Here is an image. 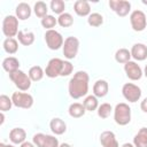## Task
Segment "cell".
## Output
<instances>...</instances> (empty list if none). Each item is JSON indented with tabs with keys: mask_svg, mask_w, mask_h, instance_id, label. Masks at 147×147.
<instances>
[{
	"mask_svg": "<svg viewBox=\"0 0 147 147\" xmlns=\"http://www.w3.org/2000/svg\"><path fill=\"white\" fill-rule=\"evenodd\" d=\"M90 76L86 71H77L74 74L68 84V92L72 99H80L86 96L88 92Z\"/></svg>",
	"mask_w": 147,
	"mask_h": 147,
	"instance_id": "1",
	"label": "cell"
},
{
	"mask_svg": "<svg viewBox=\"0 0 147 147\" xmlns=\"http://www.w3.org/2000/svg\"><path fill=\"white\" fill-rule=\"evenodd\" d=\"M114 121L119 126H125L131 122V108L125 102H119L114 108Z\"/></svg>",
	"mask_w": 147,
	"mask_h": 147,
	"instance_id": "2",
	"label": "cell"
},
{
	"mask_svg": "<svg viewBox=\"0 0 147 147\" xmlns=\"http://www.w3.org/2000/svg\"><path fill=\"white\" fill-rule=\"evenodd\" d=\"M9 79L22 92L28 91L31 87V84H32V80L30 79L29 75L25 74L24 71L20 70V69L16 70V71H14V72H11V74H9Z\"/></svg>",
	"mask_w": 147,
	"mask_h": 147,
	"instance_id": "3",
	"label": "cell"
},
{
	"mask_svg": "<svg viewBox=\"0 0 147 147\" xmlns=\"http://www.w3.org/2000/svg\"><path fill=\"white\" fill-rule=\"evenodd\" d=\"M18 32V18L15 15H7L2 21V33L7 38H14Z\"/></svg>",
	"mask_w": 147,
	"mask_h": 147,
	"instance_id": "4",
	"label": "cell"
},
{
	"mask_svg": "<svg viewBox=\"0 0 147 147\" xmlns=\"http://www.w3.org/2000/svg\"><path fill=\"white\" fill-rule=\"evenodd\" d=\"M45 41H46V45L49 49L52 51H57L60 49L61 47H63V44H64V39L62 37V34L56 31V30H47L45 32Z\"/></svg>",
	"mask_w": 147,
	"mask_h": 147,
	"instance_id": "5",
	"label": "cell"
},
{
	"mask_svg": "<svg viewBox=\"0 0 147 147\" xmlns=\"http://www.w3.org/2000/svg\"><path fill=\"white\" fill-rule=\"evenodd\" d=\"M78 49H79V40H78V38L74 37V36H70V37H67L64 39L62 52H63V55H64V57L67 60L75 59L77 56Z\"/></svg>",
	"mask_w": 147,
	"mask_h": 147,
	"instance_id": "6",
	"label": "cell"
},
{
	"mask_svg": "<svg viewBox=\"0 0 147 147\" xmlns=\"http://www.w3.org/2000/svg\"><path fill=\"white\" fill-rule=\"evenodd\" d=\"M122 94L126 101L134 103L140 100L142 92L138 85H136L133 83H125L122 87Z\"/></svg>",
	"mask_w": 147,
	"mask_h": 147,
	"instance_id": "7",
	"label": "cell"
},
{
	"mask_svg": "<svg viewBox=\"0 0 147 147\" xmlns=\"http://www.w3.org/2000/svg\"><path fill=\"white\" fill-rule=\"evenodd\" d=\"M13 105L17 108L29 109L33 106V96L25 92H14L11 94Z\"/></svg>",
	"mask_w": 147,
	"mask_h": 147,
	"instance_id": "8",
	"label": "cell"
},
{
	"mask_svg": "<svg viewBox=\"0 0 147 147\" xmlns=\"http://www.w3.org/2000/svg\"><path fill=\"white\" fill-rule=\"evenodd\" d=\"M130 23H131V28L134 31L141 32L147 26V17L142 10L136 9L130 14Z\"/></svg>",
	"mask_w": 147,
	"mask_h": 147,
	"instance_id": "9",
	"label": "cell"
},
{
	"mask_svg": "<svg viewBox=\"0 0 147 147\" xmlns=\"http://www.w3.org/2000/svg\"><path fill=\"white\" fill-rule=\"evenodd\" d=\"M32 142L36 147H59V140L55 136L45 134V133H36L32 137Z\"/></svg>",
	"mask_w": 147,
	"mask_h": 147,
	"instance_id": "10",
	"label": "cell"
},
{
	"mask_svg": "<svg viewBox=\"0 0 147 147\" xmlns=\"http://www.w3.org/2000/svg\"><path fill=\"white\" fill-rule=\"evenodd\" d=\"M109 7L119 17H124L131 11V3L126 0H109Z\"/></svg>",
	"mask_w": 147,
	"mask_h": 147,
	"instance_id": "11",
	"label": "cell"
},
{
	"mask_svg": "<svg viewBox=\"0 0 147 147\" xmlns=\"http://www.w3.org/2000/svg\"><path fill=\"white\" fill-rule=\"evenodd\" d=\"M62 67H63V60H61L59 57H53L48 61V63L46 65L45 75L48 78H56V77L61 76Z\"/></svg>",
	"mask_w": 147,
	"mask_h": 147,
	"instance_id": "12",
	"label": "cell"
},
{
	"mask_svg": "<svg viewBox=\"0 0 147 147\" xmlns=\"http://www.w3.org/2000/svg\"><path fill=\"white\" fill-rule=\"evenodd\" d=\"M124 71L126 74V77L131 80H139L144 76V71L140 68V65L134 61H129L124 64Z\"/></svg>",
	"mask_w": 147,
	"mask_h": 147,
	"instance_id": "13",
	"label": "cell"
},
{
	"mask_svg": "<svg viewBox=\"0 0 147 147\" xmlns=\"http://www.w3.org/2000/svg\"><path fill=\"white\" fill-rule=\"evenodd\" d=\"M131 56L136 61H145L147 59V46L141 42H137L131 48Z\"/></svg>",
	"mask_w": 147,
	"mask_h": 147,
	"instance_id": "14",
	"label": "cell"
},
{
	"mask_svg": "<svg viewBox=\"0 0 147 147\" xmlns=\"http://www.w3.org/2000/svg\"><path fill=\"white\" fill-rule=\"evenodd\" d=\"M100 142L102 147H119L116 136L113 131H103L100 134Z\"/></svg>",
	"mask_w": 147,
	"mask_h": 147,
	"instance_id": "15",
	"label": "cell"
},
{
	"mask_svg": "<svg viewBox=\"0 0 147 147\" xmlns=\"http://www.w3.org/2000/svg\"><path fill=\"white\" fill-rule=\"evenodd\" d=\"M26 139V132L22 127H14L9 132V140L13 145H22Z\"/></svg>",
	"mask_w": 147,
	"mask_h": 147,
	"instance_id": "16",
	"label": "cell"
},
{
	"mask_svg": "<svg viewBox=\"0 0 147 147\" xmlns=\"http://www.w3.org/2000/svg\"><path fill=\"white\" fill-rule=\"evenodd\" d=\"M31 14H32V9H31V7H30L29 3H26V2H20L16 6L15 16L18 18V21H25V20L30 18Z\"/></svg>",
	"mask_w": 147,
	"mask_h": 147,
	"instance_id": "17",
	"label": "cell"
},
{
	"mask_svg": "<svg viewBox=\"0 0 147 147\" xmlns=\"http://www.w3.org/2000/svg\"><path fill=\"white\" fill-rule=\"evenodd\" d=\"M109 85L108 82L105 79H98L93 85V95L96 98H103L108 94Z\"/></svg>",
	"mask_w": 147,
	"mask_h": 147,
	"instance_id": "18",
	"label": "cell"
},
{
	"mask_svg": "<svg viewBox=\"0 0 147 147\" xmlns=\"http://www.w3.org/2000/svg\"><path fill=\"white\" fill-rule=\"evenodd\" d=\"M49 129L55 136H61L67 131V124L63 119L59 117H54L49 122Z\"/></svg>",
	"mask_w": 147,
	"mask_h": 147,
	"instance_id": "19",
	"label": "cell"
},
{
	"mask_svg": "<svg viewBox=\"0 0 147 147\" xmlns=\"http://www.w3.org/2000/svg\"><path fill=\"white\" fill-rule=\"evenodd\" d=\"M74 10L80 17H88L91 14V6L86 0H77L74 3Z\"/></svg>",
	"mask_w": 147,
	"mask_h": 147,
	"instance_id": "20",
	"label": "cell"
},
{
	"mask_svg": "<svg viewBox=\"0 0 147 147\" xmlns=\"http://www.w3.org/2000/svg\"><path fill=\"white\" fill-rule=\"evenodd\" d=\"M2 68L8 74H11L20 69V61L15 56H8L2 61Z\"/></svg>",
	"mask_w": 147,
	"mask_h": 147,
	"instance_id": "21",
	"label": "cell"
},
{
	"mask_svg": "<svg viewBox=\"0 0 147 147\" xmlns=\"http://www.w3.org/2000/svg\"><path fill=\"white\" fill-rule=\"evenodd\" d=\"M134 147H147V127H141L133 137Z\"/></svg>",
	"mask_w": 147,
	"mask_h": 147,
	"instance_id": "22",
	"label": "cell"
},
{
	"mask_svg": "<svg viewBox=\"0 0 147 147\" xmlns=\"http://www.w3.org/2000/svg\"><path fill=\"white\" fill-rule=\"evenodd\" d=\"M17 40L23 46H30L34 42V33L32 31H22L20 30L17 34Z\"/></svg>",
	"mask_w": 147,
	"mask_h": 147,
	"instance_id": "23",
	"label": "cell"
},
{
	"mask_svg": "<svg viewBox=\"0 0 147 147\" xmlns=\"http://www.w3.org/2000/svg\"><path fill=\"white\" fill-rule=\"evenodd\" d=\"M68 113L71 117L74 118H79L82 116L85 115L86 113V109L84 107L83 103H79V102H74L69 106V109H68Z\"/></svg>",
	"mask_w": 147,
	"mask_h": 147,
	"instance_id": "24",
	"label": "cell"
},
{
	"mask_svg": "<svg viewBox=\"0 0 147 147\" xmlns=\"http://www.w3.org/2000/svg\"><path fill=\"white\" fill-rule=\"evenodd\" d=\"M2 47H3L6 53L13 55V54H15L18 51V41L15 38H6L3 40Z\"/></svg>",
	"mask_w": 147,
	"mask_h": 147,
	"instance_id": "25",
	"label": "cell"
},
{
	"mask_svg": "<svg viewBox=\"0 0 147 147\" xmlns=\"http://www.w3.org/2000/svg\"><path fill=\"white\" fill-rule=\"evenodd\" d=\"M131 57H132V56H131V52H130L127 48H119V49H117L116 53H115V60H116L117 63H123V64H125L126 62L131 61V60H130Z\"/></svg>",
	"mask_w": 147,
	"mask_h": 147,
	"instance_id": "26",
	"label": "cell"
},
{
	"mask_svg": "<svg viewBox=\"0 0 147 147\" xmlns=\"http://www.w3.org/2000/svg\"><path fill=\"white\" fill-rule=\"evenodd\" d=\"M28 75L32 82H39L42 79V77L45 75V70L40 65H33L29 69Z\"/></svg>",
	"mask_w": 147,
	"mask_h": 147,
	"instance_id": "27",
	"label": "cell"
},
{
	"mask_svg": "<svg viewBox=\"0 0 147 147\" xmlns=\"http://www.w3.org/2000/svg\"><path fill=\"white\" fill-rule=\"evenodd\" d=\"M83 105H84L86 111H94L99 107V101L95 95H86L83 101Z\"/></svg>",
	"mask_w": 147,
	"mask_h": 147,
	"instance_id": "28",
	"label": "cell"
},
{
	"mask_svg": "<svg viewBox=\"0 0 147 147\" xmlns=\"http://www.w3.org/2000/svg\"><path fill=\"white\" fill-rule=\"evenodd\" d=\"M113 111H114V108H113L111 105L108 103V102H103V103L99 105V107H98V109H96L98 116H99L100 118H102V119L108 118Z\"/></svg>",
	"mask_w": 147,
	"mask_h": 147,
	"instance_id": "29",
	"label": "cell"
},
{
	"mask_svg": "<svg viewBox=\"0 0 147 147\" xmlns=\"http://www.w3.org/2000/svg\"><path fill=\"white\" fill-rule=\"evenodd\" d=\"M33 11L36 14L37 17L39 18H44L45 16H47V11H48V8H47V5L44 2V1H37L33 6Z\"/></svg>",
	"mask_w": 147,
	"mask_h": 147,
	"instance_id": "30",
	"label": "cell"
},
{
	"mask_svg": "<svg viewBox=\"0 0 147 147\" xmlns=\"http://www.w3.org/2000/svg\"><path fill=\"white\" fill-rule=\"evenodd\" d=\"M57 24L62 28H70L74 24V17L69 13H63L57 17Z\"/></svg>",
	"mask_w": 147,
	"mask_h": 147,
	"instance_id": "31",
	"label": "cell"
},
{
	"mask_svg": "<svg viewBox=\"0 0 147 147\" xmlns=\"http://www.w3.org/2000/svg\"><path fill=\"white\" fill-rule=\"evenodd\" d=\"M87 23L92 28H98V26L102 25L103 16L101 14H99V13H91L90 16L87 17Z\"/></svg>",
	"mask_w": 147,
	"mask_h": 147,
	"instance_id": "32",
	"label": "cell"
},
{
	"mask_svg": "<svg viewBox=\"0 0 147 147\" xmlns=\"http://www.w3.org/2000/svg\"><path fill=\"white\" fill-rule=\"evenodd\" d=\"M49 7H51L53 13H55L57 15H61V14L64 13L65 3H64L63 0H52L51 3H49Z\"/></svg>",
	"mask_w": 147,
	"mask_h": 147,
	"instance_id": "33",
	"label": "cell"
},
{
	"mask_svg": "<svg viewBox=\"0 0 147 147\" xmlns=\"http://www.w3.org/2000/svg\"><path fill=\"white\" fill-rule=\"evenodd\" d=\"M40 23L42 28H45L46 30H53V28L57 24V18H55V16L53 15H47L44 18H41Z\"/></svg>",
	"mask_w": 147,
	"mask_h": 147,
	"instance_id": "34",
	"label": "cell"
},
{
	"mask_svg": "<svg viewBox=\"0 0 147 147\" xmlns=\"http://www.w3.org/2000/svg\"><path fill=\"white\" fill-rule=\"evenodd\" d=\"M11 107H13L11 98H9V96L6 95V94H1V95H0V110H1L2 113H5V111L10 110Z\"/></svg>",
	"mask_w": 147,
	"mask_h": 147,
	"instance_id": "35",
	"label": "cell"
},
{
	"mask_svg": "<svg viewBox=\"0 0 147 147\" xmlns=\"http://www.w3.org/2000/svg\"><path fill=\"white\" fill-rule=\"evenodd\" d=\"M74 71V65L70 61H63V67H62V71H61V77H67L70 76Z\"/></svg>",
	"mask_w": 147,
	"mask_h": 147,
	"instance_id": "36",
	"label": "cell"
},
{
	"mask_svg": "<svg viewBox=\"0 0 147 147\" xmlns=\"http://www.w3.org/2000/svg\"><path fill=\"white\" fill-rule=\"evenodd\" d=\"M140 109L144 111V113H146L147 114V96L140 102Z\"/></svg>",
	"mask_w": 147,
	"mask_h": 147,
	"instance_id": "37",
	"label": "cell"
},
{
	"mask_svg": "<svg viewBox=\"0 0 147 147\" xmlns=\"http://www.w3.org/2000/svg\"><path fill=\"white\" fill-rule=\"evenodd\" d=\"M20 147H36V145L30 141H24L22 145H20Z\"/></svg>",
	"mask_w": 147,
	"mask_h": 147,
	"instance_id": "38",
	"label": "cell"
},
{
	"mask_svg": "<svg viewBox=\"0 0 147 147\" xmlns=\"http://www.w3.org/2000/svg\"><path fill=\"white\" fill-rule=\"evenodd\" d=\"M0 147H16L15 145H8V144H5V142H1L0 144Z\"/></svg>",
	"mask_w": 147,
	"mask_h": 147,
	"instance_id": "39",
	"label": "cell"
},
{
	"mask_svg": "<svg viewBox=\"0 0 147 147\" xmlns=\"http://www.w3.org/2000/svg\"><path fill=\"white\" fill-rule=\"evenodd\" d=\"M0 124H3V122H5V115H3V113L1 111V114H0Z\"/></svg>",
	"mask_w": 147,
	"mask_h": 147,
	"instance_id": "40",
	"label": "cell"
},
{
	"mask_svg": "<svg viewBox=\"0 0 147 147\" xmlns=\"http://www.w3.org/2000/svg\"><path fill=\"white\" fill-rule=\"evenodd\" d=\"M122 147H134V145L133 144H130V142H125V144L122 145Z\"/></svg>",
	"mask_w": 147,
	"mask_h": 147,
	"instance_id": "41",
	"label": "cell"
},
{
	"mask_svg": "<svg viewBox=\"0 0 147 147\" xmlns=\"http://www.w3.org/2000/svg\"><path fill=\"white\" fill-rule=\"evenodd\" d=\"M59 147H71V146H70L69 144H67V142H62V144H61Z\"/></svg>",
	"mask_w": 147,
	"mask_h": 147,
	"instance_id": "42",
	"label": "cell"
},
{
	"mask_svg": "<svg viewBox=\"0 0 147 147\" xmlns=\"http://www.w3.org/2000/svg\"><path fill=\"white\" fill-rule=\"evenodd\" d=\"M144 76L147 78V64L145 65V68H144Z\"/></svg>",
	"mask_w": 147,
	"mask_h": 147,
	"instance_id": "43",
	"label": "cell"
},
{
	"mask_svg": "<svg viewBox=\"0 0 147 147\" xmlns=\"http://www.w3.org/2000/svg\"><path fill=\"white\" fill-rule=\"evenodd\" d=\"M142 3H144V5H147V1H145V0H142Z\"/></svg>",
	"mask_w": 147,
	"mask_h": 147,
	"instance_id": "44",
	"label": "cell"
}]
</instances>
